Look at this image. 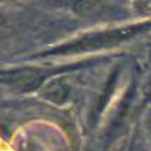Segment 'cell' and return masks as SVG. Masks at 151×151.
Masks as SVG:
<instances>
[{"label":"cell","instance_id":"7a4b0ae2","mask_svg":"<svg viewBox=\"0 0 151 151\" xmlns=\"http://www.w3.org/2000/svg\"><path fill=\"white\" fill-rule=\"evenodd\" d=\"M49 75H50L49 70L32 69V67L11 70V72H0V84L19 92H31L35 90L38 86H41Z\"/></svg>","mask_w":151,"mask_h":151},{"label":"cell","instance_id":"3957f363","mask_svg":"<svg viewBox=\"0 0 151 151\" xmlns=\"http://www.w3.org/2000/svg\"><path fill=\"white\" fill-rule=\"evenodd\" d=\"M72 8L76 14L86 17H104L107 14H113L114 11L113 5L102 2H75Z\"/></svg>","mask_w":151,"mask_h":151},{"label":"cell","instance_id":"5b68a950","mask_svg":"<svg viewBox=\"0 0 151 151\" xmlns=\"http://www.w3.org/2000/svg\"><path fill=\"white\" fill-rule=\"evenodd\" d=\"M14 32V23L8 15L0 12V43L9 38Z\"/></svg>","mask_w":151,"mask_h":151},{"label":"cell","instance_id":"277c9868","mask_svg":"<svg viewBox=\"0 0 151 151\" xmlns=\"http://www.w3.org/2000/svg\"><path fill=\"white\" fill-rule=\"evenodd\" d=\"M69 92H70V87L64 79H57V81H54L52 84H47L44 95H46L47 99L61 104L67 99Z\"/></svg>","mask_w":151,"mask_h":151},{"label":"cell","instance_id":"6da1fadb","mask_svg":"<svg viewBox=\"0 0 151 151\" xmlns=\"http://www.w3.org/2000/svg\"><path fill=\"white\" fill-rule=\"evenodd\" d=\"M148 29H151V22L140 23V24H131V26H125V28H119V29H110V31L88 34L72 43L63 44V46L46 52V55H72V54H79V52L111 47L122 41L134 38L139 34H144Z\"/></svg>","mask_w":151,"mask_h":151}]
</instances>
